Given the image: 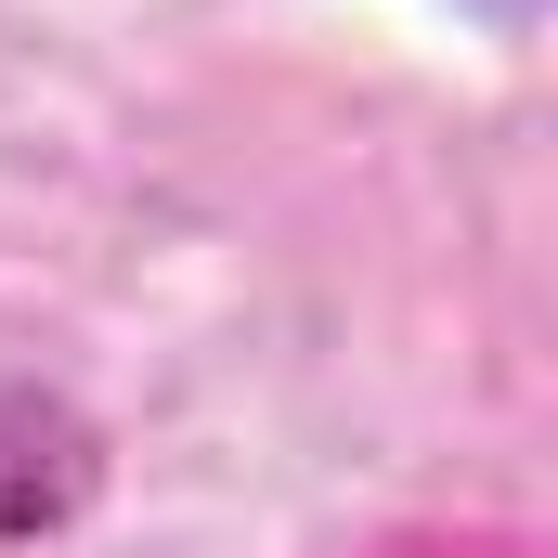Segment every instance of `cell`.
Wrapping results in <instances>:
<instances>
[{"mask_svg":"<svg viewBox=\"0 0 558 558\" xmlns=\"http://www.w3.org/2000/svg\"><path fill=\"white\" fill-rule=\"evenodd\" d=\"M92 494H105V428L39 377H0V546L92 520Z\"/></svg>","mask_w":558,"mask_h":558,"instance_id":"cell-1","label":"cell"},{"mask_svg":"<svg viewBox=\"0 0 558 558\" xmlns=\"http://www.w3.org/2000/svg\"><path fill=\"white\" fill-rule=\"evenodd\" d=\"M494 13H533V0H494Z\"/></svg>","mask_w":558,"mask_h":558,"instance_id":"cell-2","label":"cell"}]
</instances>
